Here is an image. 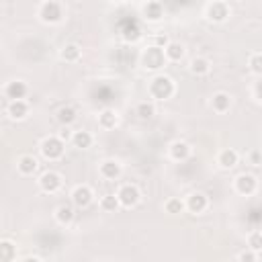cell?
Here are the masks:
<instances>
[{
	"mask_svg": "<svg viewBox=\"0 0 262 262\" xmlns=\"http://www.w3.org/2000/svg\"><path fill=\"white\" fill-rule=\"evenodd\" d=\"M149 94L154 98H170L174 94V82L168 76H156L149 82Z\"/></svg>",
	"mask_w": 262,
	"mask_h": 262,
	"instance_id": "6da1fadb",
	"label": "cell"
},
{
	"mask_svg": "<svg viewBox=\"0 0 262 262\" xmlns=\"http://www.w3.org/2000/svg\"><path fill=\"white\" fill-rule=\"evenodd\" d=\"M39 17L45 23H60L62 17H64V9L58 0H45L39 9Z\"/></svg>",
	"mask_w": 262,
	"mask_h": 262,
	"instance_id": "7a4b0ae2",
	"label": "cell"
},
{
	"mask_svg": "<svg viewBox=\"0 0 262 262\" xmlns=\"http://www.w3.org/2000/svg\"><path fill=\"white\" fill-rule=\"evenodd\" d=\"M64 143L66 141H62L60 137H45L41 141V154L47 160H58L64 154Z\"/></svg>",
	"mask_w": 262,
	"mask_h": 262,
	"instance_id": "3957f363",
	"label": "cell"
},
{
	"mask_svg": "<svg viewBox=\"0 0 262 262\" xmlns=\"http://www.w3.org/2000/svg\"><path fill=\"white\" fill-rule=\"evenodd\" d=\"M164 62H166V56H164V49H162V47L152 45V47L145 51V54H143V64H145V68H149V70L162 68Z\"/></svg>",
	"mask_w": 262,
	"mask_h": 262,
	"instance_id": "277c9868",
	"label": "cell"
},
{
	"mask_svg": "<svg viewBox=\"0 0 262 262\" xmlns=\"http://www.w3.org/2000/svg\"><path fill=\"white\" fill-rule=\"evenodd\" d=\"M117 197H119V201H121V207H135L137 203H139V199H141V195H139V189L135 186V184H123L121 189H119V193H117Z\"/></svg>",
	"mask_w": 262,
	"mask_h": 262,
	"instance_id": "5b68a950",
	"label": "cell"
},
{
	"mask_svg": "<svg viewBox=\"0 0 262 262\" xmlns=\"http://www.w3.org/2000/svg\"><path fill=\"white\" fill-rule=\"evenodd\" d=\"M39 186H41V191H45V193H58L60 189H62V176L58 174V172H45V174H41V178H39Z\"/></svg>",
	"mask_w": 262,
	"mask_h": 262,
	"instance_id": "8992f818",
	"label": "cell"
},
{
	"mask_svg": "<svg viewBox=\"0 0 262 262\" xmlns=\"http://www.w3.org/2000/svg\"><path fill=\"white\" fill-rule=\"evenodd\" d=\"M92 191H90V186H86V184H80V186H76L74 191H72V203L76 205V207H80V209H84V207H88L90 203H92Z\"/></svg>",
	"mask_w": 262,
	"mask_h": 262,
	"instance_id": "52a82bcc",
	"label": "cell"
},
{
	"mask_svg": "<svg viewBox=\"0 0 262 262\" xmlns=\"http://www.w3.org/2000/svg\"><path fill=\"white\" fill-rule=\"evenodd\" d=\"M230 15V9L226 3H213V5H209L207 7V19L209 21H215V23H221L226 21Z\"/></svg>",
	"mask_w": 262,
	"mask_h": 262,
	"instance_id": "ba28073f",
	"label": "cell"
},
{
	"mask_svg": "<svg viewBox=\"0 0 262 262\" xmlns=\"http://www.w3.org/2000/svg\"><path fill=\"white\" fill-rule=\"evenodd\" d=\"M5 92H7V96H9L11 100H21V98L27 96L29 86H27L23 80H15V82H9V86H7Z\"/></svg>",
	"mask_w": 262,
	"mask_h": 262,
	"instance_id": "9c48e42d",
	"label": "cell"
},
{
	"mask_svg": "<svg viewBox=\"0 0 262 262\" xmlns=\"http://www.w3.org/2000/svg\"><path fill=\"white\" fill-rule=\"evenodd\" d=\"M7 113L11 115V119H25L29 115V104L21 98V100H11L9 107H7Z\"/></svg>",
	"mask_w": 262,
	"mask_h": 262,
	"instance_id": "30bf717a",
	"label": "cell"
},
{
	"mask_svg": "<svg viewBox=\"0 0 262 262\" xmlns=\"http://www.w3.org/2000/svg\"><path fill=\"white\" fill-rule=\"evenodd\" d=\"M186 209L191 213H203L205 209H207V197L201 195V193H193L189 199H186Z\"/></svg>",
	"mask_w": 262,
	"mask_h": 262,
	"instance_id": "8fae6325",
	"label": "cell"
},
{
	"mask_svg": "<svg viewBox=\"0 0 262 262\" xmlns=\"http://www.w3.org/2000/svg\"><path fill=\"white\" fill-rule=\"evenodd\" d=\"M236 191L242 195H252L256 191V178L252 174H240L236 178Z\"/></svg>",
	"mask_w": 262,
	"mask_h": 262,
	"instance_id": "7c38bea8",
	"label": "cell"
},
{
	"mask_svg": "<svg viewBox=\"0 0 262 262\" xmlns=\"http://www.w3.org/2000/svg\"><path fill=\"white\" fill-rule=\"evenodd\" d=\"M100 176L107 178V180H115L121 176V164L115 160H107L100 164Z\"/></svg>",
	"mask_w": 262,
	"mask_h": 262,
	"instance_id": "4fadbf2b",
	"label": "cell"
},
{
	"mask_svg": "<svg viewBox=\"0 0 262 262\" xmlns=\"http://www.w3.org/2000/svg\"><path fill=\"white\" fill-rule=\"evenodd\" d=\"M211 107H213L215 113H226V111H230V107H232V96H230L228 92H217V94H213Z\"/></svg>",
	"mask_w": 262,
	"mask_h": 262,
	"instance_id": "5bb4252c",
	"label": "cell"
},
{
	"mask_svg": "<svg viewBox=\"0 0 262 262\" xmlns=\"http://www.w3.org/2000/svg\"><path fill=\"white\" fill-rule=\"evenodd\" d=\"M117 123H119V115L115 109H104L98 115V125L102 129H113V127H117Z\"/></svg>",
	"mask_w": 262,
	"mask_h": 262,
	"instance_id": "9a60e30c",
	"label": "cell"
},
{
	"mask_svg": "<svg viewBox=\"0 0 262 262\" xmlns=\"http://www.w3.org/2000/svg\"><path fill=\"white\" fill-rule=\"evenodd\" d=\"M164 56H166L168 62H180L182 56H184V45L182 43H176V41H170L164 47Z\"/></svg>",
	"mask_w": 262,
	"mask_h": 262,
	"instance_id": "2e32d148",
	"label": "cell"
},
{
	"mask_svg": "<svg viewBox=\"0 0 262 262\" xmlns=\"http://www.w3.org/2000/svg\"><path fill=\"white\" fill-rule=\"evenodd\" d=\"M37 166H39V162L33 158V156H21V158H19V162H17V168H19V172H21V174H25V176L33 174V172L37 170Z\"/></svg>",
	"mask_w": 262,
	"mask_h": 262,
	"instance_id": "e0dca14e",
	"label": "cell"
},
{
	"mask_svg": "<svg viewBox=\"0 0 262 262\" xmlns=\"http://www.w3.org/2000/svg\"><path fill=\"white\" fill-rule=\"evenodd\" d=\"M170 156L174 160H186L191 156V145L186 141H174L170 143Z\"/></svg>",
	"mask_w": 262,
	"mask_h": 262,
	"instance_id": "ac0fdd59",
	"label": "cell"
},
{
	"mask_svg": "<svg viewBox=\"0 0 262 262\" xmlns=\"http://www.w3.org/2000/svg\"><path fill=\"white\" fill-rule=\"evenodd\" d=\"M238 160H240V156H238V152L236 149H223L221 154H219V158H217V162H219V166L221 168H234L236 164H238Z\"/></svg>",
	"mask_w": 262,
	"mask_h": 262,
	"instance_id": "d6986e66",
	"label": "cell"
},
{
	"mask_svg": "<svg viewBox=\"0 0 262 262\" xmlns=\"http://www.w3.org/2000/svg\"><path fill=\"white\" fill-rule=\"evenodd\" d=\"M15 244L11 240H3L0 242V260H5V262H13L17 260V252H15Z\"/></svg>",
	"mask_w": 262,
	"mask_h": 262,
	"instance_id": "ffe728a7",
	"label": "cell"
},
{
	"mask_svg": "<svg viewBox=\"0 0 262 262\" xmlns=\"http://www.w3.org/2000/svg\"><path fill=\"white\" fill-rule=\"evenodd\" d=\"M56 219L62 223V226H68L74 221V209L70 205H60L56 209Z\"/></svg>",
	"mask_w": 262,
	"mask_h": 262,
	"instance_id": "44dd1931",
	"label": "cell"
},
{
	"mask_svg": "<svg viewBox=\"0 0 262 262\" xmlns=\"http://www.w3.org/2000/svg\"><path fill=\"white\" fill-rule=\"evenodd\" d=\"M189 70H191L195 76H205V74H209L211 66H209V60H205V58H195V60L191 62Z\"/></svg>",
	"mask_w": 262,
	"mask_h": 262,
	"instance_id": "7402d4cb",
	"label": "cell"
},
{
	"mask_svg": "<svg viewBox=\"0 0 262 262\" xmlns=\"http://www.w3.org/2000/svg\"><path fill=\"white\" fill-rule=\"evenodd\" d=\"M72 143L80 149H86L92 145V133L90 131H74V137H72Z\"/></svg>",
	"mask_w": 262,
	"mask_h": 262,
	"instance_id": "603a6c76",
	"label": "cell"
},
{
	"mask_svg": "<svg viewBox=\"0 0 262 262\" xmlns=\"http://www.w3.org/2000/svg\"><path fill=\"white\" fill-rule=\"evenodd\" d=\"M143 13H145V17L149 19V21H160L162 19V15H164V11H162V5L160 3H147L145 7H143Z\"/></svg>",
	"mask_w": 262,
	"mask_h": 262,
	"instance_id": "cb8c5ba5",
	"label": "cell"
},
{
	"mask_svg": "<svg viewBox=\"0 0 262 262\" xmlns=\"http://www.w3.org/2000/svg\"><path fill=\"white\" fill-rule=\"evenodd\" d=\"M80 47L76 45V43H68V45H64V49H62V60H66V62H78L80 60Z\"/></svg>",
	"mask_w": 262,
	"mask_h": 262,
	"instance_id": "d4e9b609",
	"label": "cell"
},
{
	"mask_svg": "<svg viewBox=\"0 0 262 262\" xmlns=\"http://www.w3.org/2000/svg\"><path fill=\"white\" fill-rule=\"evenodd\" d=\"M135 113H137L139 119L147 121V119H152V117L156 115V107H154L152 102L145 100V102H139V104H137V107H135Z\"/></svg>",
	"mask_w": 262,
	"mask_h": 262,
	"instance_id": "484cf974",
	"label": "cell"
},
{
	"mask_svg": "<svg viewBox=\"0 0 262 262\" xmlns=\"http://www.w3.org/2000/svg\"><path fill=\"white\" fill-rule=\"evenodd\" d=\"M100 207L104 209V211H117V209L121 207V201L117 195H104L100 199Z\"/></svg>",
	"mask_w": 262,
	"mask_h": 262,
	"instance_id": "4316f807",
	"label": "cell"
},
{
	"mask_svg": "<svg viewBox=\"0 0 262 262\" xmlns=\"http://www.w3.org/2000/svg\"><path fill=\"white\" fill-rule=\"evenodd\" d=\"M58 121H60L62 125L74 123V121H76V111H74L72 107H62V109L58 111Z\"/></svg>",
	"mask_w": 262,
	"mask_h": 262,
	"instance_id": "83f0119b",
	"label": "cell"
},
{
	"mask_svg": "<svg viewBox=\"0 0 262 262\" xmlns=\"http://www.w3.org/2000/svg\"><path fill=\"white\" fill-rule=\"evenodd\" d=\"M186 205L180 201V199H168L166 201V205H164V209L168 213H172V215H176V213H182V209H184Z\"/></svg>",
	"mask_w": 262,
	"mask_h": 262,
	"instance_id": "f1b7e54d",
	"label": "cell"
},
{
	"mask_svg": "<svg viewBox=\"0 0 262 262\" xmlns=\"http://www.w3.org/2000/svg\"><path fill=\"white\" fill-rule=\"evenodd\" d=\"M248 248H252V250H256V252L262 250V232H252V234L248 236Z\"/></svg>",
	"mask_w": 262,
	"mask_h": 262,
	"instance_id": "f546056e",
	"label": "cell"
},
{
	"mask_svg": "<svg viewBox=\"0 0 262 262\" xmlns=\"http://www.w3.org/2000/svg\"><path fill=\"white\" fill-rule=\"evenodd\" d=\"M248 66H250V70H252L254 74H262V54H254V56H250Z\"/></svg>",
	"mask_w": 262,
	"mask_h": 262,
	"instance_id": "4dcf8cb0",
	"label": "cell"
},
{
	"mask_svg": "<svg viewBox=\"0 0 262 262\" xmlns=\"http://www.w3.org/2000/svg\"><path fill=\"white\" fill-rule=\"evenodd\" d=\"M58 137H60V139H62V141H66V143H68V141H72V137H74V133H72V131H70V125H64V127H62V131H60V135H58Z\"/></svg>",
	"mask_w": 262,
	"mask_h": 262,
	"instance_id": "1f68e13d",
	"label": "cell"
},
{
	"mask_svg": "<svg viewBox=\"0 0 262 262\" xmlns=\"http://www.w3.org/2000/svg\"><path fill=\"white\" fill-rule=\"evenodd\" d=\"M238 260H252V262H254V260H258V252L250 248L248 252H242V254H238Z\"/></svg>",
	"mask_w": 262,
	"mask_h": 262,
	"instance_id": "d6a6232c",
	"label": "cell"
},
{
	"mask_svg": "<svg viewBox=\"0 0 262 262\" xmlns=\"http://www.w3.org/2000/svg\"><path fill=\"white\" fill-rule=\"evenodd\" d=\"M168 43H170V41H168V37H166V35H158V37L154 39V45H156V47H162V49H164Z\"/></svg>",
	"mask_w": 262,
	"mask_h": 262,
	"instance_id": "836d02e7",
	"label": "cell"
},
{
	"mask_svg": "<svg viewBox=\"0 0 262 262\" xmlns=\"http://www.w3.org/2000/svg\"><path fill=\"white\" fill-rule=\"evenodd\" d=\"M260 160H262V154H260V152H252V154H250V162H252L254 166H258Z\"/></svg>",
	"mask_w": 262,
	"mask_h": 262,
	"instance_id": "e575fe53",
	"label": "cell"
}]
</instances>
